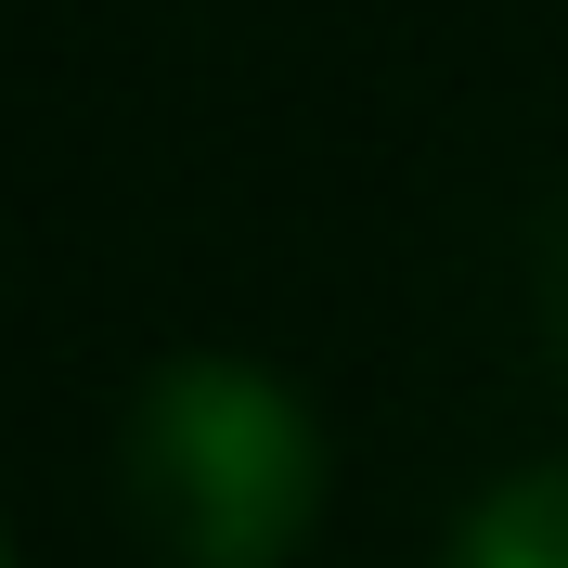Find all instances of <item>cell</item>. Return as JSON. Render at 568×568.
I'll use <instances>...</instances> for the list:
<instances>
[{
    "mask_svg": "<svg viewBox=\"0 0 568 568\" xmlns=\"http://www.w3.org/2000/svg\"><path fill=\"white\" fill-rule=\"evenodd\" d=\"M556 336H568V233H556Z\"/></svg>",
    "mask_w": 568,
    "mask_h": 568,
    "instance_id": "obj_3",
    "label": "cell"
},
{
    "mask_svg": "<svg viewBox=\"0 0 568 568\" xmlns=\"http://www.w3.org/2000/svg\"><path fill=\"white\" fill-rule=\"evenodd\" d=\"M453 568H568V465H517L504 491H478Z\"/></svg>",
    "mask_w": 568,
    "mask_h": 568,
    "instance_id": "obj_2",
    "label": "cell"
},
{
    "mask_svg": "<svg viewBox=\"0 0 568 568\" xmlns=\"http://www.w3.org/2000/svg\"><path fill=\"white\" fill-rule=\"evenodd\" d=\"M130 517L169 568H284L323 517V426L258 362H155L116 439Z\"/></svg>",
    "mask_w": 568,
    "mask_h": 568,
    "instance_id": "obj_1",
    "label": "cell"
},
{
    "mask_svg": "<svg viewBox=\"0 0 568 568\" xmlns=\"http://www.w3.org/2000/svg\"><path fill=\"white\" fill-rule=\"evenodd\" d=\"M0 568H13V556H0Z\"/></svg>",
    "mask_w": 568,
    "mask_h": 568,
    "instance_id": "obj_4",
    "label": "cell"
}]
</instances>
